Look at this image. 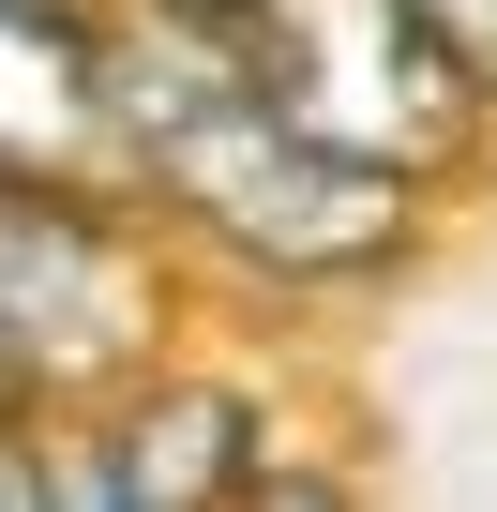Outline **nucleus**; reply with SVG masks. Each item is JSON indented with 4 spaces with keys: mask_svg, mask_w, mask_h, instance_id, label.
<instances>
[{
    "mask_svg": "<svg viewBox=\"0 0 497 512\" xmlns=\"http://www.w3.org/2000/svg\"><path fill=\"white\" fill-rule=\"evenodd\" d=\"M106 121H121V151H136L196 226H226L241 256H272V272H362V256H392V226H407V211H392V166L317 151L257 76L226 61L211 16L106 46Z\"/></svg>",
    "mask_w": 497,
    "mask_h": 512,
    "instance_id": "obj_1",
    "label": "nucleus"
},
{
    "mask_svg": "<svg viewBox=\"0 0 497 512\" xmlns=\"http://www.w3.org/2000/svg\"><path fill=\"white\" fill-rule=\"evenodd\" d=\"M226 61L257 76L317 151H347V166H422V151H452V121H467V46L422 16V0H226Z\"/></svg>",
    "mask_w": 497,
    "mask_h": 512,
    "instance_id": "obj_2",
    "label": "nucleus"
},
{
    "mask_svg": "<svg viewBox=\"0 0 497 512\" xmlns=\"http://www.w3.org/2000/svg\"><path fill=\"white\" fill-rule=\"evenodd\" d=\"M121 347H136V272L76 211V181L0 166V377H91Z\"/></svg>",
    "mask_w": 497,
    "mask_h": 512,
    "instance_id": "obj_3",
    "label": "nucleus"
},
{
    "mask_svg": "<svg viewBox=\"0 0 497 512\" xmlns=\"http://www.w3.org/2000/svg\"><path fill=\"white\" fill-rule=\"evenodd\" d=\"M106 31L76 0H0V166L31 181H76L106 151Z\"/></svg>",
    "mask_w": 497,
    "mask_h": 512,
    "instance_id": "obj_4",
    "label": "nucleus"
},
{
    "mask_svg": "<svg viewBox=\"0 0 497 512\" xmlns=\"http://www.w3.org/2000/svg\"><path fill=\"white\" fill-rule=\"evenodd\" d=\"M241 437H257V422H241L226 392H166V407H136V437L106 452V497H121V512H196V497L241 482Z\"/></svg>",
    "mask_w": 497,
    "mask_h": 512,
    "instance_id": "obj_5",
    "label": "nucleus"
},
{
    "mask_svg": "<svg viewBox=\"0 0 497 512\" xmlns=\"http://www.w3.org/2000/svg\"><path fill=\"white\" fill-rule=\"evenodd\" d=\"M422 16L467 46V76H497V0H422Z\"/></svg>",
    "mask_w": 497,
    "mask_h": 512,
    "instance_id": "obj_6",
    "label": "nucleus"
},
{
    "mask_svg": "<svg viewBox=\"0 0 497 512\" xmlns=\"http://www.w3.org/2000/svg\"><path fill=\"white\" fill-rule=\"evenodd\" d=\"M0 497H31V467H16V452H0Z\"/></svg>",
    "mask_w": 497,
    "mask_h": 512,
    "instance_id": "obj_7",
    "label": "nucleus"
},
{
    "mask_svg": "<svg viewBox=\"0 0 497 512\" xmlns=\"http://www.w3.org/2000/svg\"><path fill=\"white\" fill-rule=\"evenodd\" d=\"M181 16H226V0H181Z\"/></svg>",
    "mask_w": 497,
    "mask_h": 512,
    "instance_id": "obj_8",
    "label": "nucleus"
}]
</instances>
